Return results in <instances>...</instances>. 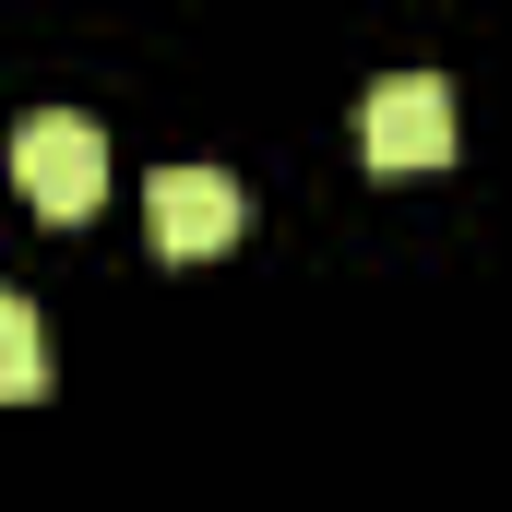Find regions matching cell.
Listing matches in <instances>:
<instances>
[{"label":"cell","instance_id":"1","mask_svg":"<svg viewBox=\"0 0 512 512\" xmlns=\"http://www.w3.org/2000/svg\"><path fill=\"white\" fill-rule=\"evenodd\" d=\"M12 191L36 203V215H96V191H108V131L84 120V108H36V120H12Z\"/></svg>","mask_w":512,"mask_h":512},{"label":"cell","instance_id":"2","mask_svg":"<svg viewBox=\"0 0 512 512\" xmlns=\"http://www.w3.org/2000/svg\"><path fill=\"white\" fill-rule=\"evenodd\" d=\"M143 227H155L167 262H203V251H227V239L251 227V191H239L227 167H155V179H143Z\"/></svg>","mask_w":512,"mask_h":512},{"label":"cell","instance_id":"3","mask_svg":"<svg viewBox=\"0 0 512 512\" xmlns=\"http://www.w3.org/2000/svg\"><path fill=\"white\" fill-rule=\"evenodd\" d=\"M358 143H370V167H441L453 155V84L441 72H382L370 108H358Z\"/></svg>","mask_w":512,"mask_h":512},{"label":"cell","instance_id":"4","mask_svg":"<svg viewBox=\"0 0 512 512\" xmlns=\"http://www.w3.org/2000/svg\"><path fill=\"white\" fill-rule=\"evenodd\" d=\"M48 393V322L36 298H0V405H36Z\"/></svg>","mask_w":512,"mask_h":512}]
</instances>
